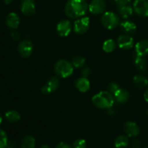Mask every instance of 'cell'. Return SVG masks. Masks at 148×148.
Listing matches in <instances>:
<instances>
[{
    "mask_svg": "<svg viewBox=\"0 0 148 148\" xmlns=\"http://www.w3.org/2000/svg\"><path fill=\"white\" fill-rule=\"evenodd\" d=\"M132 147L134 148H140L141 147V143L138 140H134L132 142Z\"/></svg>",
    "mask_w": 148,
    "mask_h": 148,
    "instance_id": "33",
    "label": "cell"
},
{
    "mask_svg": "<svg viewBox=\"0 0 148 148\" xmlns=\"http://www.w3.org/2000/svg\"><path fill=\"white\" fill-rule=\"evenodd\" d=\"M7 143H8V138L7 134L4 130L0 129V148H6Z\"/></svg>",
    "mask_w": 148,
    "mask_h": 148,
    "instance_id": "27",
    "label": "cell"
},
{
    "mask_svg": "<svg viewBox=\"0 0 148 148\" xmlns=\"http://www.w3.org/2000/svg\"><path fill=\"white\" fill-rule=\"evenodd\" d=\"M133 11H134V9L130 4L119 7V12L120 15L124 19H127L128 17H130L132 14Z\"/></svg>",
    "mask_w": 148,
    "mask_h": 148,
    "instance_id": "20",
    "label": "cell"
},
{
    "mask_svg": "<svg viewBox=\"0 0 148 148\" xmlns=\"http://www.w3.org/2000/svg\"><path fill=\"white\" fill-rule=\"evenodd\" d=\"M41 91H42V92H43V94H49V93H50V92H49V89H48V88H47V87H46V85H43V86L42 87Z\"/></svg>",
    "mask_w": 148,
    "mask_h": 148,
    "instance_id": "36",
    "label": "cell"
},
{
    "mask_svg": "<svg viewBox=\"0 0 148 148\" xmlns=\"http://www.w3.org/2000/svg\"><path fill=\"white\" fill-rule=\"evenodd\" d=\"M144 148H148V147H144Z\"/></svg>",
    "mask_w": 148,
    "mask_h": 148,
    "instance_id": "43",
    "label": "cell"
},
{
    "mask_svg": "<svg viewBox=\"0 0 148 148\" xmlns=\"http://www.w3.org/2000/svg\"><path fill=\"white\" fill-rule=\"evenodd\" d=\"M117 43L119 45V47L121 48V49L128 50V49H132L134 46V40H133V38L131 37L130 35H121L118 38Z\"/></svg>",
    "mask_w": 148,
    "mask_h": 148,
    "instance_id": "9",
    "label": "cell"
},
{
    "mask_svg": "<svg viewBox=\"0 0 148 148\" xmlns=\"http://www.w3.org/2000/svg\"><path fill=\"white\" fill-rule=\"evenodd\" d=\"M116 48V43L112 39H108L106 40L103 45V49L106 53H111L114 51Z\"/></svg>",
    "mask_w": 148,
    "mask_h": 148,
    "instance_id": "25",
    "label": "cell"
},
{
    "mask_svg": "<svg viewBox=\"0 0 148 148\" xmlns=\"http://www.w3.org/2000/svg\"><path fill=\"white\" fill-rule=\"evenodd\" d=\"M6 25L10 29H17L20 25V17L16 13H10L6 18Z\"/></svg>",
    "mask_w": 148,
    "mask_h": 148,
    "instance_id": "13",
    "label": "cell"
},
{
    "mask_svg": "<svg viewBox=\"0 0 148 148\" xmlns=\"http://www.w3.org/2000/svg\"><path fill=\"white\" fill-rule=\"evenodd\" d=\"M135 52L137 56H145L148 54V40H141L135 46Z\"/></svg>",
    "mask_w": 148,
    "mask_h": 148,
    "instance_id": "14",
    "label": "cell"
},
{
    "mask_svg": "<svg viewBox=\"0 0 148 148\" xmlns=\"http://www.w3.org/2000/svg\"><path fill=\"white\" fill-rule=\"evenodd\" d=\"M115 147L116 148H125L128 146L129 145V140L128 137L125 135H120L116 139Z\"/></svg>",
    "mask_w": 148,
    "mask_h": 148,
    "instance_id": "22",
    "label": "cell"
},
{
    "mask_svg": "<svg viewBox=\"0 0 148 148\" xmlns=\"http://www.w3.org/2000/svg\"><path fill=\"white\" fill-rule=\"evenodd\" d=\"M90 27V18L82 17L77 19L74 23V30L77 34H83L88 30Z\"/></svg>",
    "mask_w": 148,
    "mask_h": 148,
    "instance_id": "5",
    "label": "cell"
},
{
    "mask_svg": "<svg viewBox=\"0 0 148 148\" xmlns=\"http://www.w3.org/2000/svg\"><path fill=\"white\" fill-rule=\"evenodd\" d=\"M134 63H135L136 66L139 70L141 72H145L147 69V61L145 60L143 56H137L135 54V58H134Z\"/></svg>",
    "mask_w": 148,
    "mask_h": 148,
    "instance_id": "18",
    "label": "cell"
},
{
    "mask_svg": "<svg viewBox=\"0 0 148 148\" xmlns=\"http://www.w3.org/2000/svg\"><path fill=\"white\" fill-rule=\"evenodd\" d=\"M147 116H148V109H147Z\"/></svg>",
    "mask_w": 148,
    "mask_h": 148,
    "instance_id": "42",
    "label": "cell"
},
{
    "mask_svg": "<svg viewBox=\"0 0 148 148\" xmlns=\"http://www.w3.org/2000/svg\"><path fill=\"white\" fill-rule=\"evenodd\" d=\"M2 120H3V119H2V116H1V114H0V125H1V123H2Z\"/></svg>",
    "mask_w": 148,
    "mask_h": 148,
    "instance_id": "41",
    "label": "cell"
},
{
    "mask_svg": "<svg viewBox=\"0 0 148 148\" xmlns=\"http://www.w3.org/2000/svg\"><path fill=\"white\" fill-rule=\"evenodd\" d=\"M3 1H4V3L5 4L9 5V4H10L12 2V0H3Z\"/></svg>",
    "mask_w": 148,
    "mask_h": 148,
    "instance_id": "39",
    "label": "cell"
},
{
    "mask_svg": "<svg viewBox=\"0 0 148 148\" xmlns=\"http://www.w3.org/2000/svg\"><path fill=\"white\" fill-rule=\"evenodd\" d=\"M40 148H49V147L48 145H43L40 146Z\"/></svg>",
    "mask_w": 148,
    "mask_h": 148,
    "instance_id": "40",
    "label": "cell"
},
{
    "mask_svg": "<svg viewBox=\"0 0 148 148\" xmlns=\"http://www.w3.org/2000/svg\"><path fill=\"white\" fill-rule=\"evenodd\" d=\"M114 1L118 4L119 7H120V6L127 5V4H129L131 2L132 0H114Z\"/></svg>",
    "mask_w": 148,
    "mask_h": 148,
    "instance_id": "30",
    "label": "cell"
},
{
    "mask_svg": "<svg viewBox=\"0 0 148 148\" xmlns=\"http://www.w3.org/2000/svg\"><path fill=\"white\" fill-rule=\"evenodd\" d=\"M120 26H121V30L127 35L133 34L134 33H135L136 30H137L136 25L133 22L129 21V20L122 22L120 24Z\"/></svg>",
    "mask_w": 148,
    "mask_h": 148,
    "instance_id": "17",
    "label": "cell"
},
{
    "mask_svg": "<svg viewBox=\"0 0 148 148\" xmlns=\"http://www.w3.org/2000/svg\"><path fill=\"white\" fill-rule=\"evenodd\" d=\"M108 89H109V91L111 93L114 94L119 89V86L118 84L116 83V82H112V83L110 84L109 86H108Z\"/></svg>",
    "mask_w": 148,
    "mask_h": 148,
    "instance_id": "29",
    "label": "cell"
},
{
    "mask_svg": "<svg viewBox=\"0 0 148 148\" xmlns=\"http://www.w3.org/2000/svg\"><path fill=\"white\" fill-rule=\"evenodd\" d=\"M59 84H60V82H59V78L56 77H51L48 80L46 85L48 88V89H49V92H54L55 90H56L58 89V88L59 86Z\"/></svg>",
    "mask_w": 148,
    "mask_h": 148,
    "instance_id": "21",
    "label": "cell"
},
{
    "mask_svg": "<svg viewBox=\"0 0 148 148\" xmlns=\"http://www.w3.org/2000/svg\"><path fill=\"white\" fill-rule=\"evenodd\" d=\"M85 63V59L82 56H75L72 59V64L73 65L74 67H76V68H79L81 67V66H83Z\"/></svg>",
    "mask_w": 148,
    "mask_h": 148,
    "instance_id": "26",
    "label": "cell"
},
{
    "mask_svg": "<svg viewBox=\"0 0 148 148\" xmlns=\"http://www.w3.org/2000/svg\"><path fill=\"white\" fill-rule=\"evenodd\" d=\"M88 8L85 0H68L65 6V13L69 18H78L86 14Z\"/></svg>",
    "mask_w": 148,
    "mask_h": 148,
    "instance_id": "1",
    "label": "cell"
},
{
    "mask_svg": "<svg viewBox=\"0 0 148 148\" xmlns=\"http://www.w3.org/2000/svg\"><path fill=\"white\" fill-rule=\"evenodd\" d=\"M114 98L116 101L120 103H126L130 98V94L127 90L121 89L119 88L115 93L114 94Z\"/></svg>",
    "mask_w": 148,
    "mask_h": 148,
    "instance_id": "15",
    "label": "cell"
},
{
    "mask_svg": "<svg viewBox=\"0 0 148 148\" xmlns=\"http://www.w3.org/2000/svg\"><path fill=\"white\" fill-rule=\"evenodd\" d=\"M76 88H77L78 90L82 92H86L89 90L90 88V83L87 77H82L78 79L76 81Z\"/></svg>",
    "mask_w": 148,
    "mask_h": 148,
    "instance_id": "16",
    "label": "cell"
},
{
    "mask_svg": "<svg viewBox=\"0 0 148 148\" xmlns=\"http://www.w3.org/2000/svg\"><path fill=\"white\" fill-rule=\"evenodd\" d=\"M108 115L112 116V115H114V114H115V112H114V110L112 109V108H108Z\"/></svg>",
    "mask_w": 148,
    "mask_h": 148,
    "instance_id": "38",
    "label": "cell"
},
{
    "mask_svg": "<svg viewBox=\"0 0 148 148\" xmlns=\"http://www.w3.org/2000/svg\"><path fill=\"white\" fill-rule=\"evenodd\" d=\"M54 69L58 76L62 78H66L73 73L74 66L72 64L64 59L59 60L56 63Z\"/></svg>",
    "mask_w": 148,
    "mask_h": 148,
    "instance_id": "3",
    "label": "cell"
},
{
    "mask_svg": "<svg viewBox=\"0 0 148 148\" xmlns=\"http://www.w3.org/2000/svg\"><path fill=\"white\" fill-rule=\"evenodd\" d=\"M11 36L14 40H18L20 38V35L17 32H14V31L11 33Z\"/></svg>",
    "mask_w": 148,
    "mask_h": 148,
    "instance_id": "35",
    "label": "cell"
},
{
    "mask_svg": "<svg viewBox=\"0 0 148 148\" xmlns=\"http://www.w3.org/2000/svg\"><path fill=\"white\" fill-rule=\"evenodd\" d=\"M56 30L59 36L62 37H66L70 34L72 30V25L69 20H63L58 23Z\"/></svg>",
    "mask_w": 148,
    "mask_h": 148,
    "instance_id": "10",
    "label": "cell"
},
{
    "mask_svg": "<svg viewBox=\"0 0 148 148\" xmlns=\"http://www.w3.org/2000/svg\"><path fill=\"white\" fill-rule=\"evenodd\" d=\"M144 98L146 102L148 103V89L146 90V91L144 93Z\"/></svg>",
    "mask_w": 148,
    "mask_h": 148,
    "instance_id": "37",
    "label": "cell"
},
{
    "mask_svg": "<svg viewBox=\"0 0 148 148\" xmlns=\"http://www.w3.org/2000/svg\"><path fill=\"white\" fill-rule=\"evenodd\" d=\"M119 17L112 12H106L101 17V23L106 29L112 30L119 24Z\"/></svg>",
    "mask_w": 148,
    "mask_h": 148,
    "instance_id": "4",
    "label": "cell"
},
{
    "mask_svg": "<svg viewBox=\"0 0 148 148\" xmlns=\"http://www.w3.org/2000/svg\"><path fill=\"white\" fill-rule=\"evenodd\" d=\"M134 85L139 88H144L148 85V79L147 77L141 75H137L133 78Z\"/></svg>",
    "mask_w": 148,
    "mask_h": 148,
    "instance_id": "19",
    "label": "cell"
},
{
    "mask_svg": "<svg viewBox=\"0 0 148 148\" xmlns=\"http://www.w3.org/2000/svg\"><path fill=\"white\" fill-rule=\"evenodd\" d=\"M55 148H72V147H71L69 144H67V143L62 142V143H59Z\"/></svg>",
    "mask_w": 148,
    "mask_h": 148,
    "instance_id": "32",
    "label": "cell"
},
{
    "mask_svg": "<svg viewBox=\"0 0 148 148\" xmlns=\"http://www.w3.org/2000/svg\"><path fill=\"white\" fill-rule=\"evenodd\" d=\"M88 9L92 14H101L105 12L106 4L103 0H92L88 6Z\"/></svg>",
    "mask_w": 148,
    "mask_h": 148,
    "instance_id": "7",
    "label": "cell"
},
{
    "mask_svg": "<svg viewBox=\"0 0 148 148\" xmlns=\"http://www.w3.org/2000/svg\"><path fill=\"white\" fill-rule=\"evenodd\" d=\"M21 11L25 16L33 15L36 12V5L33 0H24L22 3Z\"/></svg>",
    "mask_w": 148,
    "mask_h": 148,
    "instance_id": "11",
    "label": "cell"
},
{
    "mask_svg": "<svg viewBox=\"0 0 148 148\" xmlns=\"http://www.w3.org/2000/svg\"><path fill=\"white\" fill-rule=\"evenodd\" d=\"M17 145L13 141H8L6 148H17Z\"/></svg>",
    "mask_w": 148,
    "mask_h": 148,
    "instance_id": "34",
    "label": "cell"
},
{
    "mask_svg": "<svg viewBox=\"0 0 148 148\" xmlns=\"http://www.w3.org/2000/svg\"><path fill=\"white\" fill-rule=\"evenodd\" d=\"M133 9L140 17H148V0H135Z\"/></svg>",
    "mask_w": 148,
    "mask_h": 148,
    "instance_id": "6",
    "label": "cell"
},
{
    "mask_svg": "<svg viewBox=\"0 0 148 148\" xmlns=\"http://www.w3.org/2000/svg\"><path fill=\"white\" fill-rule=\"evenodd\" d=\"M87 143L84 139H77L73 143V148H86Z\"/></svg>",
    "mask_w": 148,
    "mask_h": 148,
    "instance_id": "28",
    "label": "cell"
},
{
    "mask_svg": "<svg viewBox=\"0 0 148 148\" xmlns=\"http://www.w3.org/2000/svg\"><path fill=\"white\" fill-rule=\"evenodd\" d=\"M5 117L7 121L12 123L17 122L20 119V114L17 111H14V110L7 111L5 113Z\"/></svg>",
    "mask_w": 148,
    "mask_h": 148,
    "instance_id": "23",
    "label": "cell"
},
{
    "mask_svg": "<svg viewBox=\"0 0 148 148\" xmlns=\"http://www.w3.org/2000/svg\"><path fill=\"white\" fill-rule=\"evenodd\" d=\"M91 70L89 67L84 68L82 70V77H88L90 75Z\"/></svg>",
    "mask_w": 148,
    "mask_h": 148,
    "instance_id": "31",
    "label": "cell"
},
{
    "mask_svg": "<svg viewBox=\"0 0 148 148\" xmlns=\"http://www.w3.org/2000/svg\"><path fill=\"white\" fill-rule=\"evenodd\" d=\"M33 44L28 40H23L18 45V52L20 56L23 58L29 57L33 53Z\"/></svg>",
    "mask_w": 148,
    "mask_h": 148,
    "instance_id": "8",
    "label": "cell"
},
{
    "mask_svg": "<svg viewBox=\"0 0 148 148\" xmlns=\"http://www.w3.org/2000/svg\"><path fill=\"white\" fill-rule=\"evenodd\" d=\"M124 131L130 137H136L140 134V128L136 123L128 121L124 124Z\"/></svg>",
    "mask_w": 148,
    "mask_h": 148,
    "instance_id": "12",
    "label": "cell"
},
{
    "mask_svg": "<svg viewBox=\"0 0 148 148\" xmlns=\"http://www.w3.org/2000/svg\"><path fill=\"white\" fill-rule=\"evenodd\" d=\"M114 97L110 92L101 91L92 97V101L94 105L101 109H108L112 108L114 104Z\"/></svg>",
    "mask_w": 148,
    "mask_h": 148,
    "instance_id": "2",
    "label": "cell"
},
{
    "mask_svg": "<svg viewBox=\"0 0 148 148\" xmlns=\"http://www.w3.org/2000/svg\"><path fill=\"white\" fill-rule=\"evenodd\" d=\"M22 148H35L36 140L32 136H26L22 142Z\"/></svg>",
    "mask_w": 148,
    "mask_h": 148,
    "instance_id": "24",
    "label": "cell"
}]
</instances>
